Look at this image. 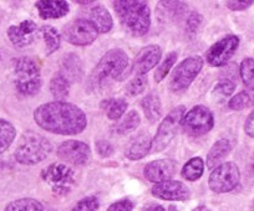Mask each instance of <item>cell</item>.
<instances>
[{"instance_id": "24", "label": "cell", "mask_w": 254, "mask_h": 211, "mask_svg": "<svg viewBox=\"0 0 254 211\" xmlns=\"http://www.w3.org/2000/svg\"><path fill=\"white\" fill-rule=\"evenodd\" d=\"M40 34L44 39V42H45V54L46 56H50L51 54H54L55 51L59 50L61 45V36L58 33L54 26L51 25H43L40 28Z\"/></svg>"}, {"instance_id": "37", "label": "cell", "mask_w": 254, "mask_h": 211, "mask_svg": "<svg viewBox=\"0 0 254 211\" xmlns=\"http://www.w3.org/2000/svg\"><path fill=\"white\" fill-rule=\"evenodd\" d=\"M161 5H165L162 6L163 9H165L166 13H170V16H172V18H175V16H180L182 15L183 11L186 10V8H187V4L182 3V1H162V3H160Z\"/></svg>"}, {"instance_id": "13", "label": "cell", "mask_w": 254, "mask_h": 211, "mask_svg": "<svg viewBox=\"0 0 254 211\" xmlns=\"http://www.w3.org/2000/svg\"><path fill=\"white\" fill-rule=\"evenodd\" d=\"M58 155L63 161L72 166H85L91 158V149L81 140L69 139L58 147Z\"/></svg>"}, {"instance_id": "9", "label": "cell", "mask_w": 254, "mask_h": 211, "mask_svg": "<svg viewBox=\"0 0 254 211\" xmlns=\"http://www.w3.org/2000/svg\"><path fill=\"white\" fill-rule=\"evenodd\" d=\"M181 126L187 134L192 137H202L213 128V113L206 106L199 104L185 113Z\"/></svg>"}, {"instance_id": "38", "label": "cell", "mask_w": 254, "mask_h": 211, "mask_svg": "<svg viewBox=\"0 0 254 211\" xmlns=\"http://www.w3.org/2000/svg\"><path fill=\"white\" fill-rule=\"evenodd\" d=\"M202 20H203V19H202L201 14L196 13V11L190 14V16L187 18V31L190 35H194V34L198 31L199 26H201L202 24Z\"/></svg>"}, {"instance_id": "7", "label": "cell", "mask_w": 254, "mask_h": 211, "mask_svg": "<svg viewBox=\"0 0 254 211\" xmlns=\"http://www.w3.org/2000/svg\"><path fill=\"white\" fill-rule=\"evenodd\" d=\"M204 61L201 56L187 57L175 69L170 81V88L173 92H183L197 79L203 69Z\"/></svg>"}, {"instance_id": "3", "label": "cell", "mask_w": 254, "mask_h": 211, "mask_svg": "<svg viewBox=\"0 0 254 211\" xmlns=\"http://www.w3.org/2000/svg\"><path fill=\"white\" fill-rule=\"evenodd\" d=\"M130 66L128 56L121 48H112L100 59L89 77V87L91 89L99 88L109 80L122 81Z\"/></svg>"}, {"instance_id": "35", "label": "cell", "mask_w": 254, "mask_h": 211, "mask_svg": "<svg viewBox=\"0 0 254 211\" xmlns=\"http://www.w3.org/2000/svg\"><path fill=\"white\" fill-rule=\"evenodd\" d=\"M234 89H236L234 82H232L231 80H221L214 86L213 94H217V96L222 97V98H227V97L233 94Z\"/></svg>"}, {"instance_id": "45", "label": "cell", "mask_w": 254, "mask_h": 211, "mask_svg": "<svg viewBox=\"0 0 254 211\" xmlns=\"http://www.w3.org/2000/svg\"><path fill=\"white\" fill-rule=\"evenodd\" d=\"M77 4H81V5H89V4H94V1H77Z\"/></svg>"}, {"instance_id": "15", "label": "cell", "mask_w": 254, "mask_h": 211, "mask_svg": "<svg viewBox=\"0 0 254 211\" xmlns=\"http://www.w3.org/2000/svg\"><path fill=\"white\" fill-rule=\"evenodd\" d=\"M152 195L155 198L167 201H185L190 196L187 185L178 180H166L152 186Z\"/></svg>"}, {"instance_id": "8", "label": "cell", "mask_w": 254, "mask_h": 211, "mask_svg": "<svg viewBox=\"0 0 254 211\" xmlns=\"http://www.w3.org/2000/svg\"><path fill=\"white\" fill-rule=\"evenodd\" d=\"M186 113L185 106H178L173 108L158 126L157 132L152 140V150L153 152H162L163 149L170 145V143L175 139L176 133L180 127L182 118Z\"/></svg>"}, {"instance_id": "1", "label": "cell", "mask_w": 254, "mask_h": 211, "mask_svg": "<svg viewBox=\"0 0 254 211\" xmlns=\"http://www.w3.org/2000/svg\"><path fill=\"white\" fill-rule=\"evenodd\" d=\"M34 121L41 129L60 135H75L84 132L87 118L84 111L65 101H54L34 111Z\"/></svg>"}, {"instance_id": "33", "label": "cell", "mask_w": 254, "mask_h": 211, "mask_svg": "<svg viewBox=\"0 0 254 211\" xmlns=\"http://www.w3.org/2000/svg\"><path fill=\"white\" fill-rule=\"evenodd\" d=\"M147 84L148 79L146 75H136V76L127 84L126 92L132 97L138 96V94H141L145 91L146 87H147Z\"/></svg>"}, {"instance_id": "4", "label": "cell", "mask_w": 254, "mask_h": 211, "mask_svg": "<svg viewBox=\"0 0 254 211\" xmlns=\"http://www.w3.org/2000/svg\"><path fill=\"white\" fill-rule=\"evenodd\" d=\"M53 152V144L48 138L35 132H26L21 135L14 152V158L23 166L41 163Z\"/></svg>"}, {"instance_id": "19", "label": "cell", "mask_w": 254, "mask_h": 211, "mask_svg": "<svg viewBox=\"0 0 254 211\" xmlns=\"http://www.w3.org/2000/svg\"><path fill=\"white\" fill-rule=\"evenodd\" d=\"M35 5L41 19L64 18L70 10L69 4L64 0H40Z\"/></svg>"}, {"instance_id": "27", "label": "cell", "mask_w": 254, "mask_h": 211, "mask_svg": "<svg viewBox=\"0 0 254 211\" xmlns=\"http://www.w3.org/2000/svg\"><path fill=\"white\" fill-rule=\"evenodd\" d=\"M127 102L124 98H110L102 102V108L106 110L107 117L111 121H119L127 111Z\"/></svg>"}, {"instance_id": "30", "label": "cell", "mask_w": 254, "mask_h": 211, "mask_svg": "<svg viewBox=\"0 0 254 211\" xmlns=\"http://www.w3.org/2000/svg\"><path fill=\"white\" fill-rule=\"evenodd\" d=\"M43 204L33 198L18 199L8 204L4 211H43Z\"/></svg>"}, {"instance_id": "40", "label": "cell", "mask_w": 254, "mask_h": 211, "mask_svg": "<svg viewBox=\"0 0 254 211\" xmlns=\"http://www.w3.org/2000/svg\"><path fill=\"white\" fill-rule=\"evenodd\" d=\"M254 4L253 0H248V1H236V0H228L226 1V5L229 10L232 11H242L248 9Z\"/></svg>"}, {"instance_id": "17", "label": "cell", "mask_w": 254, "mask_h": 211, "mask_svg": "<svg viewBox=\"0 0 254 211\" xmlns=\"http://www.w3.org/2000/svg\"><path fill=\"white\" fill-rule=\"evenodd\" d=\"M177 171V162L173 159H158L150 162L143 169V175L151 183H162L171 180Z\"/></svg>"}, {"instance_id": "18", "label": "cell", "mask_w": 254, "mask_h": 211, "mask_svg": "<svg viewBox=\"0 0 254 211\" xmlns=\"http://www.w3.org/2000/svg\"><path fill=\"white\" fill-rule=\"evenodd\" d=\"M152 138L146 133H141L137 137L132 138L130 143L127 144L125 155L130 161H140L150 153L152 149Z\"/></svg>"}, {"instance_id": "5", "label": "cell", "mask_w": 254, "mask_h": 211, "mask_svg": "<svg viewBox=\"0 0 254 211\" xmlns=\"http://www.w3.org/2000/svg\"><path fill=\"white\" fill-rule=\"evenodd\" d=\"M15 87L24 96H35L41 88L40 66L31 57H20L14 64Z\"/></svg>"}, {"instance_id": "36", "label": "cell", "mask_w": 254, "mask_h": 211, "mask_svg": "<svg viewBox=\"0 0 254 211\" xmlns=\"http://www.w3.org/2000/svg\"><path fill=\"white\" fill-rule=\"evenodd\" d=\"M100 204L96 196H87L77 201L71 211H97Z\"/></svg>"}, {"instance_id": "34", "label": "cell", "mask_w": 254, "mask_h": 211, "mask_svg": "<svg viewBox=\"0 0 254 211\" xmlns=\"http://www.w3.org/2000/svg\"><path fill=\"white\" fill-rule=\"evenodd\" d=\"M252 103V97L248 92L242 91L232 97L228 102V107L233 111H242L244 108L249 107Z\"/></svg>"}, {"instance_id": "42", "label": "cell", "mask_w": 254, "mask_h": 211, "mask_svg": "<svg viewBox=\"0 0 254 211\" xmlns=\"http://www.w3.org/2000/svg\"><path fill=\"white\" fill-rule=\"evenodd\" d=\"M244 132H246L248 137L254 138V110L247 117L246 123H244Z\"/></svg>"}, {"instance_id": "46", "label": "cell", "mask_w": 254, "mask_h": 211, "mask_svg": "<svg viewBox=\"0 0 254 211\" xmlns=\"http://www.w3.org/2000/svg\"><path fill=\"white\" fill-rule=\"evenodd\" d=\"M252 211H254V201H253V204H252Z\"/></svg>"}, {"instance_id": "16", "label": "cell", "mask_w": 254, "mask_h": 211, "mask_svg": "<svg viewBox=\"0 0 254 211\" xmlns=\"http://www.w3.org/2000/svg\"><path fill=\"white\" fill-rule=\"evenodd\" d=\"M162 56V48L158 45H148L141 48L131 65V71L136 75H146L157 66Z\"/></svg>"}, {"instance_id": "29", "label": "cell", "mask_w": 254, "mask_h": 211, "mask_svg": "<svg viewBox=\"0 0 254 211\" xmlns=\"http://www.w3.org/2000/svg\"><path fill=\"white\" fill-rule=\"evenodd\" d=\"M141 123V117L137 111H130L125 116L124 120L120 123H117L114 127V130L119 134H126V133L133 132L137 129V127Z\"/></svg>"}, {"instance_id": "11", "label": "cell", "mask_w": 254, "mask_h": 211, "mask_svg": "<svg viewBox=\"0 0 254 211\" xmlns=\"http://www.w3.org/2000/svg\"><path fill=\"white\" fill-rule=\"evenodd\" d=\"M63 36L71 45L87 46L96 40L99 33L89 19L80 18L64 26Z\"/></svg>"}, {"instance_id": "22", "label": "cell", "mask_w": 254, "mask_h": 211, "mask_svg": "<svg viewBox=\"0 0 254 211\" xmlns=\"http://www.w3.org/2000/svg\"><path fill=\"white\" fill-rule=\"evenodd\" d=\"M232 150V143L228 139H219L213 144L207 154V168L214 169L221 166Z\"/></svg>"}, {"instance_id": "32", "label": "cell", "mask_w": 254, "mask_h": 211, "mask_svg": "<svg viewBox=\"0 0 254 211\" xmlns=\"http://www.w3.org/2000/svg\"><path fill=\"white\" fill-rule=\"evenodd\" d=\"M177 59H178V55L177 52H175V51L170 52V54L165 57V60L161 62V65L157 67V70H156L155 72L156 82H161L162 80L166 79V76L170 74L171 69H172V67L175 66L176 62H177Z\"/></svg>"}, {"instance_id": "23", "label": "cell", "mask_w": 254, "mask_h": 211, "mask_svg": "<svg viewBox=\"0 0 254 211\" xmlns=\"http://www.w3.org/2000/svg\"><path fill=\"white\" fill-rule=\"evenodd\" d=\"M141 107H142L143 113L146 118L151 123L157 122L162 116V103L157 93H148L147 96L143 97L141 101Z\"/></svg>"}, {"instance_id": "14", "label": "cell", "mask_w": 254, "mask_h": 211, "mask_svg": "<svg viewBox=\"0 0 254 211\" xmlns=\"http://www.w3.org/2000/svg\"><path fill=\"white\" fill-rule=\"evenodd\" d=\"M40 29L33 20H24L18 25H11L8 29V38L15 47L24 48L35 41Z\"/></svg>"}, {"instance_id": "39", "label": "cell", "mask_w": 254, "mask_h": 211, "mask_svg": "<svg viewBox=\"0 0 254 211\" xmlns=\"http://www.w3.org/2000/svg\"><path fill=\"white\" fill-rule=\"evenodd\" d=\"M133 206L135 205L130 199H121V200L111 204L107 211H132Z\"/></svg>"}, {"instance_id": "2", "label": "cell", "mask_w": 254, "mask_h": 211, "mask_svg": "<svg viewBox=\"0 0 254 211\" xmlns=\"http://www.w3.org/2000/svg\"><path fill=\"white\" fill-rule=\"evenodd\" d=\"M114 9L125 30L133 38L146 35L151 26L150 6L143 0H117Z\"/></svg>"}, {"instance_id": "21", "label": "cell", "mask_w": 254, "mask_h": 211, "mask_svg": "<svg viewBox=\"0 0 254 211\" xmlns=\"http://www.w3.org/2000/svg\"><path fill=\"white\" fill-rule=\"evenodd\" d=\"M61 75L71 82L79 81L84 75V67L80 57L75 54L65 55L61 64Z\"/></svg>"}, {"instance_id": "26", "label": "cell", "mask_w": 254, "mask_h": 211, "mask_svg": "<svg viewBox=\"0 0 254 211\" xmlns=\"http://www.w3.org/2000/svg\"><path fill=\"white\" fill-rule=\"evenodd\" d=\"M50 92L56 101H64L70 93V81L59 72L51 79Z\"/></svg>"}, {"instance_id": "10", "label": "cell", "mask_w": 254, "mask_h": 211, "mask_svg": "<svg viewBox=\"0 0 254 211\" xmlns=\"http://www.w3.org/2000/svg\"><path fill=\"white\" fill-rule=\"evenodd\" d=\"M241 180V171L233 162H226L212 170L208 185L213 193L224 194L234 190Z\"/></svg>"}, {"instance_id": "20", "label": "cell", "mask_w": 254, "mask_h": 211, "mask_svg": "<svg viewBox=\"0 0 254 211\" xmlns=\"http://www.w3.org/2000/svg\"><path fill=\"white\" fill-rule=\"evenodd\" d=\"M89 20L96 28L97 33L101 34L109 33L112 29V26H114V20H112L111 14L101 4L90 9Z\"/></svg>"}, {"instance_id": "43", "label": "cell", "mask_w": 254, "mask_h": 211, "mask_svg": "<svg viewBox=\"0 0 254 211\" xmlns=\"http://www.w3.org/2000/svg\"><path fill=\"white\" fill-rule=\"evenodd\" d=\"M143 211H166L165 208H162L161 205H148L147 208H145Z\"/></svg>"}, {"instance_id": "25", "label": "cell", "mask_w": 254, "mask_h": 211, "mask_svg": "<svg viewBox=\"0 0 254 211\" xmlns=\"http://www.w3.org/2000/svg\"><path fill=\"white\" fill-rule=\"evenodd\" d=\"M204 171V162L202 158H192L187 163L183 166L181 174H182L183 179L188 181H196L203 175Z\"/></svg>"}, {"instance_id": "6", "label": "cell", "mask_w": 254, "mask_h": 211, "mask_svg": "<svg viewBox=\"0 0 254 211\" xmlns=\"http://www.w3.org/2000/svg\"><path fill=\"white\" fill-rule=\"evenodd\" d=\"M41 178L56 195L69 194L76 184L74 169L61 163H54L43 169Z\"/></svg>"}, {"instance_id": "41", "label": "cell", "mask_w": 254, "mask_h": 211, "mask_svg": "<svg viewBox=\"0 0 254 211\" xmlns=\"http://www.w3.org/2000/svg\"><path fill=\"white\" fill-rule=\"evenodd\" d=\"M96 152L99 153L100 157L106 158L114 153V147L107 140H99V142H96Z\"/></svg>"}, {"instance_id": "12", "label": "cell", "mask_w": 254, "mask_h": 211, "mask_svg": "<svg viewBox=\"0 0 254 211\" xmlns=\"http://www.w3.org/2000/svg\"><path fill=\"white\" fill-rule=\"evenodd\" d=\"M239 46V38L236 35H227L214 42L206 52V60L211 66H224L236 54Z\"/></svg>"}, {"instance_id": "31", "label": "cell", "mask_w": 254, "mask_h": 211, "mask_svg": "<svg viewBox=\"0 0 254 211\" xmlns=\"http://www.w3.org/2000/svg\"><path fill=\"white\" fill-rule=\"evenodd\" d=\"M239 74H241V79L243 81L244 86L247 88L254 91V59L253 57H248L242 61L241 66H239Z\"/></svg>"}, {"instance_id": "47", "label": "cell", "mask_w": 254, "mask_h": 211, "mask_svg": "<svg viewBox=\"0 0 254 211\" xmlns=\"http://www.w3.org/2000/svg\"><path fill=\"white\" fill-rule=\"evenodd\" d=\"M253 175H254V169H253Z\"/></svg>"}, {"instance_id": "28", "label": "cell", "mask_w": 254, "mask_h": 211, "mask_svg": "<svg viewBox=\"0 0 254 211\" xmlns=\"http://www.w3.org/2000/svg\"><path fill=\"white\" fill-rule=\"evenodd\" d=\"M16 137V129L10 122L0 120V155L8 150Z\"/></svg>"}, {"instance_id": "44", "label": "cell", "mask_w": 254, "mask_h": 211, "mask_svg": "<svg viewBox=\"0 0 254 211\" xmlns=\"http://www.w3.org/2000/svg\"><path fill=\"white\" fill-rule=\"evenodd\" d=\"M192 211H211V210H209L207 206H198V208H196L194 210H192Z\"/></svg>"}]
</instances>
